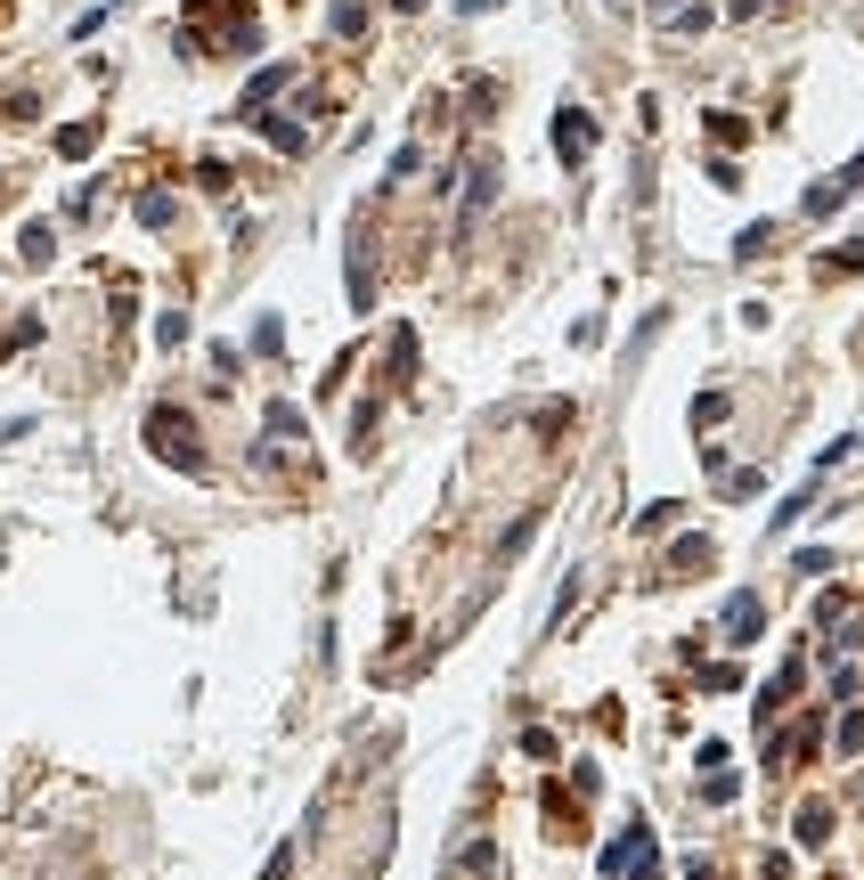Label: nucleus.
<instances>
[{"instance_id":"1","label":"nucleus","mask_w":864,"mask_h":880,"mask_svg":"<svg viewBox=\"0 0 864 880\" xmlns=\"http://www.w3.org/2000/svg\"><path fill=\"white\" fill-rule=\"evenodd\" d=\"M148 449L163 457V465H180V473H204V449H196V425L180 408H155L148 416Z\"/></svg>"},{"instance_id":"2","label":"nucleus","mask_w":864,"mask_h":880,"mask_svg":"<svg viewBox=\"0 0 864 880\" xmlns=\"http://www.w3.org/2000/svg\"><path fill=\"white\" fill-rule=\"evenodd\" d=\"M604 872H612V880H652V872H661V848H652V831H645V824H628V840H612V848H604Z\"/></svg>"},{"instance_id":"3","label":"nucleus","mask_w":864,"mask_h":880,"mask_svg":"<svg viewBox=\"0 0 864 880\" xmlns=\"http://www.w3.org/2000/svg\"><path fill=\"white\" fill-rule=\"evenodd\" d=\"M489 196H498V163H489V155H482V163H465V221H457V228H465V237H473V221H482V213H489Z\"/></svg>"},{"instance_id":"4","label":"nucleus","mask_w":864,"mask_h":880,"mask_svg":"<svg viewBox=\"0 0 864 880\" xmlns=\"http://www.w3.org/2000/svg\"><path fill=\"white\" fill-rule=\"evenodd\" d=\"M587 147H595V122H587L580 107H563V115H554V155H563V163H587Z\"/></svg>"},{"instance_id":"5","label":"nucleus","mask_w":864,"mask_h":880,"mask_svg":"<svg viewBox=\"0 0 864 880\" xmlns=\"http://www.w3.org/2000/svg\"><path fill=\"white\" fill-rule=\"evenodd\" d=\"M758 620H767V612H758V595L743 587V595H726V620H717V627H726V644H750Z\"/></svg>"},{"instance_id":"6","label":"nucleus","mask_w":864,"mask_h":880,"mask_svg":"<svg viewBox=\"0 0 864 880\" xmlns=\"http://www.w3.org/2000/svg\"><path fill=\"white\" fill-rule=\"evenodd\" d=\"M285 74H294V66H261L253 82H245V98H237V115H261V107H270V98L285 90Z\"/></svg>"},{"instance_id":"7","label":"nucleus","mask_w":864,"mask_h":880,"mask_svg":"<svg viewBox=\"0 0 864 880\" xmlns=\"http://www.w3.org/2000/svg\"><path fill=\"white\" fill-rule=\"evenodd\" d=\"M791 694H799V661H784V668H775V685L758 694V718H775V709H784Z\"/></svg>"},{"instance_id":"8","label":"nucleus","mask_w":864,"mask_h":880,"mask_svg":"<svg viewBox=\"0 0 864 880\" xmlns=\"http://www.w3.org/2000/svg\"><path fill=\"white\" fill-rule=\"evenodd\" d=\"M98 147V122H66V131H57V155H90Z\"/></svg>"},{"instance_id":"9","label":"nucleus","mask_w":864,"mask_h":880,"mask_svg":"<svg viewBox=\"0 0 864 880\" xmlns=\"http://www.w3.org/2000/svg\"><path fill=\"white\" fill-rule=\"evenodd\" d=\"M824 831H832V815H824V807H799V840L824 848Z\"/></svg>"},{"instance_id":"10","label":"nucleus","mask_w":864,"mask_h":880,"mask_svg":"<svg viewBox=\"0 0 864 880\" xmlns=\"http://www.w3.org/2000/svg\"><path fill=\"white\" fill-rule=\"evenodd\" d=\"M155 343H163V351L188 343V319H180V310H163V319H155Z\"/></svg>"},{"instance_id":"11","label":"nucleus","mask_w":864,"mask_h":880,"mask_svg":"<svg viewBox=\"0 0 864 880\" xmlns=\"http://www.w3.org/2000/svg\"><path fill=\"white\" fill-rule=\"evenodd\" d=\"M832 269H864V237L849 245V254H832Z\"/></svg>"},{"instance_id":"12","label":"nucleus","mask_w":864,"mask_h":880,"mask_svg":"<svg viewBox=\"0 0 864 880\" xmlns=\"http://www.w3.org/2000/svg\"><path fill=\"white\" fill-rule=\"evenodd\" d=\"M457 9H465V17H482V9H489V0H457Z\"/></svg>"}]
</instances>
